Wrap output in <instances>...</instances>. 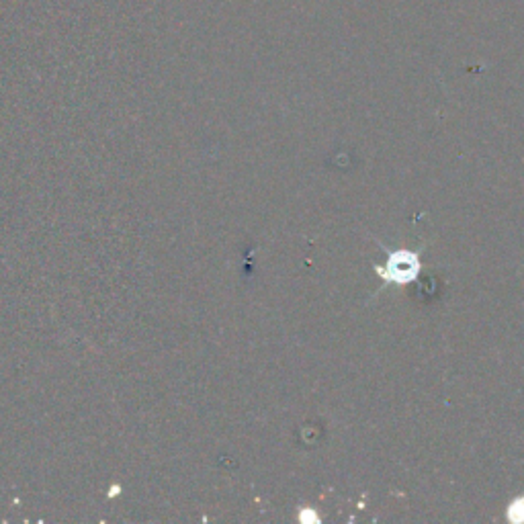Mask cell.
<instances>
[{"instance_id":"obj_2","label":"cell","mask_w":524,"mask_h":524,"mask_svg":"<svg viewBox=\"0 0 524 524\" xmlns=\"http://www.w3.org/2000/svg\"><path fill=\"white\" fill-rule=\"evenodd\" d=\"M508 520H510V522H524V496L516 498V500L508 506Z\"/></svg>"},{"instance_id":"obj_1","label":"cell","mask_w":524,"mask_h":524,"mask_svg":"<svg viewBox=\"0 0 524 524\" xmlns=\"http://www.w3.org/2000/svg\"><path fill=\"white\" fill-rule=\"evenodd\" d=\"M420 269V252L406 248L389 252L385 265L373 267V271L383 279L385 285H408L418 279Z\"/></svg>"}]
</instances>
